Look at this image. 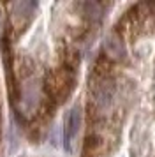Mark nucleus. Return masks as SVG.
Returning a JSON list of instances; mask_svg holds the SVG:
<instances>
[{
    "label": "nucleus",
    "mask_w": 155,
    "mask_h": 157,
    "mask_svg": "<svg viewBox=\"0 0 155 157\" xmlns=\"http://www.w3.org/2000/svg\"><path fill=\"white\" fill-rule=\"evenodd\" d=\"M85 157H155V2L129 6L93 69Z\"/></svg>",
    "instance_id": "nucleus-1"
}]
</instances>
